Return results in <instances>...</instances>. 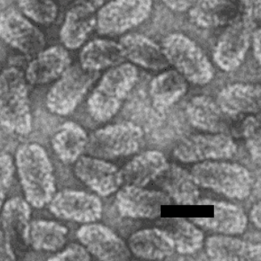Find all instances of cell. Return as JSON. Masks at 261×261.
I'll use <instances>...</instances> for the list:
<instances>
[{
	"label": "cell",
	"mask_w": 261,
	"mask_h": 261,
	"mask_svg": "<svg viewBox=\"0 0 261 261\" xmlns=\"http://www.w3.org/2000/svg\"><path fill=\"white\" fill-rule=\"evenodd\" d=\"M15 166L24 197L31 206L41 209L56 192L54 167L45 148L38 143L18 148Z\"/></svg>",
	"instance_id": "1"
},
{
	"label": "cell",
	"mask_w": 261,
	"mask_h": 261,
	"mask_svg": "<svg viewBox=\"0 0 261 261\" xmlns=\"http://www.w3.org/2000/svg\"><path fill=\"white\" fill-rule=\"evenodd\" d=\"M0 125L21 136H27L32 130L27 80L23 72L14 67L0 73Z\"/></svg>",
	"instance_id": "2"
},
{
	"label": "cell",
	"mask_w": 261,
	"mask_h": 261,
	"mask_svg": "<svg viewBox=\"0 0 261 261\" xmlns=\"http://www.w3.org/2000/svg\"><path fill=\"white\" fill-rule=\"evenodd\" d=\"M138 80V70L130 63H121L104 74L87 100L94 120L106 122L120 110Z\"/></svg>",
	"instance_id": "3"
},
{
	"label": "cell",
	"mask_w": 261,
	"mask_h": 261,
	"mask_svg": "<svg viewBox=\"0 0 261 261\" xmlns=\"http://www.w3.org/2000/svg\"><path fill=\"white\" fill-rule=\"evenodd\" d=\"M162 50L169 62L187 81L203 86L212 81L214 69L206 55L191 38L180 33L165 37Z\"/></svg>",
	"instance_id": "4"
},
{
	"label": "cell",
	"mask_w": 261,
	"mask_h": 261,
	"mask_svg": "<svg viewBox=\"0 0 261 261\" xmlns=\"http://www.w3.org/2000/svg\"><path fill=\"white\" fill-rule=\"evenodd\" d=\"M197 185L223 194L233 199H245L251 193V174L247 169L226 162H203L192 169Z\"/></svg>",
	"instance_id": "5"
},
{
	"label": "cell",
	"mask_w": 261,
	"mask_h": 261,
	"mask_svg": "<svg viewBox=\"0 0 261 261\" xmlns=\"http://www.w3.org/2000/svg\"><path fill=\"white\" fill-rule=\"evenodd\" d=\"M98 76L99 72L84 69L80 64L69 66L46 94L49 111L59 116L72 113Z\"/></svg>",
	"instance_id": "6"
},
{
	"label": "cell",
	"mask_w": 261,
	"mask_h": 261,
	"mask_svg": "<svg viewBox=\"0 0 261 261\" xmlns=\"http://www.w3.org/2000/svg\"><path fill=\"white\" fill-rule=\"evenodd\" d=\"M142 132L130 123L111 124L95 130L90 137L86 151L99 158H115L137 151Z\"/></svg>",
	"instance_id": "7"
},
{
	"label": "cell",
	"mask_w": 261,
	"mask_h": 261,
	"mask_svg": "<svg viewBox=\"0 0 261 261\" xmlns=\"http://www.w3.org/2000/svg\"><path fill=\"white\" fill-rule=\"evenodd\" d=\"M152 7V0H112L97 12V30L102 35L125 33L146 21Z\"/></svg>",
	"instance_id": "8"
},
{
	"label": "cell",
	"mask_w": 261,
	"mask_h": 261,
	"mask_svg": "<svg viewBox=\"0 0 261 261\" xmlns=\"http://www.w3.org/2000/svg\"><path fill=\"white\" fill-rule=\"evenodd\" d=\"M258 27L243 15L227 25L213 50V60L220 69L230 72L240 67L251 46L252 32Z\"/></svg>",
	"instance_id": "9"
},
{
	"label": "cell",
	"mask_w": 261,
	"mask_h": 261,
	"mask_svg": "<svg viewBox=\"0 0 261 261\" xmlns=\"http://www.w3.org/2000/svg\"><path fill=\"white\" fill-rule=\"evenodd\" d=\"M0 38L28 56L38 55L45 46L41 31L14 9L0 13Z\"/></svg>",
	"instance_id": "10"
},
{
	"label": "cell",
	"mask_w": 261,
	"mask_h": 261,
	"mask_svg": "<svg viewBox=\"0 0 261 261\" xmlns=\"http://www.w3.org/2000/svg\"><path fill=\"white\" fill-rule=\"evenodd\" d=\"M48 204L55 216L79 223L95 222L101 218L103 210L98 196L74 189L55 194Z\"/></svg>",
	"instance_id": "11"
},
{
	"label": "cell",
	"mask_w": 261,
	"mask_h": 261,
	"mask_svg": "<svg viewBox=\"0 0 261 261\" xmlns=\"http://www.w3.org/2000/svg\"><path fill=\"white\" fill-rule=\"evenodd\" d=\"M233 140L225 134H197L186 138L174 150V155L185 163L231 158L237 153Z\"/></svg>",
	"instance_id": "12"
},
{
	"label": "cell",
	"mask_w": 261,
	"mask_h": 261,
	"mask_svg": "<svg viewBox=\"0 0 261 261\" xmlns=\"http://www.w3.org/2000/svg\"><path fill=\"white\" fill-rule=\"evenodd\" d=\"M103 0H77L66 14L60 38L66 48L77 49L84 45L96 27L97 11Z\"/></svg>",
	"instance_id": "13"
},
{
	"label": "cell",
	"mask_w": 261,
	"mask_h": 261,
	"mask_svg": "<svg viewBox=\"0 0 261 261\" xmlns=\"http://www.w3.org/2000/svg\"><path fill=\"white\" fill-rule=\"evenodd\" d=\"M172 203L165 192L128 185L117 194L116 204L122 216L134 219H155L161 215L162 207Z\"/></svg>",
	"instance_id": "14"
},
{
	"label": "cell",
	"mask_w": 261,
	"mask_h": 261,
	"mask_svg": "<svg viewBox=\"0 0 261 261\" xmlns=\"http://www.w3.org/2000/svg\"><path fill=\"white\" fill-rule=\"evenodd\" d=\"M76 237L90 254L100 260H125L130 251L117 234L100 224L88 223L80 227Z\"/></svg>",
	"instance_id": "15"
},
{
	"label": "cell",
	"mask_w": 261,
	"mask_h": 261,
	"mask_svg": "<svg viewBox=\"0 0 261 261\" xmlns=\"http://www.w3.org/2000/svg\"><path fill=\"white\" fill-rule=\"evenodd\" d=\"M75 163L76 177L99 196L112 195L124 181L120 170L103 158L81 155Z\"/></svg>",
	"instance_id": "16"
},
{
	"label": "cell",
	"mask_w": 261,
	"mask_h": 261,
	"mask_svg": "<svg viewBox=\"0 0 261 261\" xmlns=\"http://www.w3.org/2000/svg\"><path fill=\"white\" fill-rule=\"evenodd\" d=\"M31 218V205L21 196L7 200L1 208L2 230L15 257L30 246Z\"/></svg>",
	"instance_id": "17"
},
{
	"label": "cell",
	"mask_w": 261,
	"mask_h": 261,
	"mask_svg": "<svg viewBox=\"0 0 261 261\" xmlns=\"http://www.w3.org/2000/svg\"><path fill=\"white\" fill-rule=\"evenodd\" d=\"M70 62V56L64 47L55 45L44 49L29 63L25 79L34 86L48 84L62 76Z\"/></svg>",
	"instance_id": "18"
},
{
	"label": "cell",
	"mask_w": 261,
	"mask_h": 261,
	"mask_svg": "<svg viewBox=\"0 0 261 261\" xmlns=\"http://www.w3.org/2000/svg\"><path fill=\"white\" fill-rule=\"evenodd\" d=\"M119 44L125 59L142 68L160 70L170 65L161 46L144 35H125Z\"/></svg>",
	"instance_id": "19"
},
{
	"label": "cell",
	"mask_w": 261,
	"mask_h": 261,
	"mask_svg": "<svg viewBox=\"0 0 261 261\" xmlns=\"http://www.w3.org/2000/svg\"><path fill=\"white\" fill-rule=\"evenodd\" d=\"M166 195L181 205H193L198 202L199 189L192 174L176 165H168L155 179Z\"/></svg>",
	"instance_id": "20"
},
{
	"label": "cell",
	"mask_w": 261,
	"mask_h": 261,
	"mask_svg": "<svg viewBox=\"0 0 261 261\" xmlns=\"http://www.w3.org/2000/svg\"><path fill=\"white\" fill-rule=\"evenodd\" d=\"M260 86L233 84L220 91L217 103L227 116L257 113L260 109Z\"/></svg>",
	"instance_id": "21"
},
{
	"label": "cell",
	"mask_w": 261,
	"mask_h": 261,
	"mask_svg": "<svg viewBox=\"0 0 261 261\" xmlns=\"http://www.w3.org/2000/svg\"><path fill=\"white\" fill-rule=\"evenodd\" d=\"M213 207V217H198L190 220L195 225L225 234H242L247 226V218L240 207L207 200Z\"/></svg>",
	"instance_id": "22"
},
{
	"label": "cell",
	"mask_w": 261,
	"mask_h": 261,
	"mask_svg": "<svg viewBox=\"0 0 261 261\" xmlns=\"http://www.w3.org/2000/svg\"><path fill=\"white\" fill-rule=\"evenodd\" d=\"M238 16L237 7L230 0H196L189 10V18L197 27H221Z\"/></svg>",
	"instance_id": "23"
},
{
	"label": "cell",
	"mask_w": 261,
	"mask_h": 261,
	"mask_svg": "<svg viewBox=\"0 0 261 261\" xmlns=\"http://www.w3.org/2000/svg\"><path fill=\"white\" fill-rule=\"evenodd\" d=\"M206 252L211 259L220 261H253L261 258L259 244L247 243L234 237L215 236L205 243Z\"/></svg>",
	"instance_id": "24"
},
{
	"label": "cell",
	"mask_w": 261,
	"mask_h": 261,
	"mask_svg": "<svg viewBox=\"0 0 261 261\" xmlns=\"http://www.w3.org/2000/svg\"><path fill=\"white\" fill-rule=\"evenodd\" d=\"M129 250L139 258L165 259L175 251L172 240L158 228L137 231L129 238Z\"/></svg>",
	"instance_id": "25"
},
{
	"label": "cell",
	"mask_w": 261,
	"mask_h": 261,
	"mask_svg": "<svg viewBox=\"0 0 261 261\" xmlns=\"http://www.w3.org/2000/svg\"><path fill=\"white\" fill-rule=\"evenodd\" d=\"M124 59L119 43L102 38L87 43L79 55L80 65L84 69L97 72L119 65Z\"/></svg>",
	"instance_id": "26"
},
{
	"label": "cell",
	"mask_w": 261,
	"mask_h": 261,
	"mask_svg": "<svg viewBox=\"0 0 261 261\" xmlns=\"http://www.w3.org/2000/svg\"><path fill=\"white\" fill-rule=\"evenodd\" d=\"M187 114L190 123L201 130L222 133L228 127L227 114L209 96L194 97L188 103Z\"/></svg>",
	"instance_id": "27"
},
{
	"label": "cell",
	"mask_w": 261,
	"mask_h": 261,
	"mask_svg": "<svg viewBox=\"0 0 261 261\" xmlns=\"http://www.w3.org/2000/svg\"><path fill=\"white\" fill-rule=\"evenodd\" d=\"M167 165L166 158L161 152L151 150L135 156L121 172L128 185L141 188L155 180Z\"/></svg>",
	"instance_id": "28"
},
{
	"label": "cell",
	"mask_w": 261,
	"mask_h": 261,
	"mask_svg": "<svg viewBox=\"0 0 261 261\" xmlns=\"http://www.w3.org/2000/svg\"><path fill=\"white\" fill-rule=\"evenodd\" d=\"M87 142L86 130L74 122H66L55 133L51 144L61 161L73 164L86 151Z\"/></svg>",
	"instance_id": "29"
},
{
	"label": "cell",
	"mask_w": 261,
	"mask_h": 261,
	"mask_svg": "<svg viewBox=\"0 0 261 261\" xmlns=\"http://www.w3.org/2000/svg\"><path fill=\"white\" fill-rule=\"evenodd\" d=\"M158 224L159 228L170 237L174 249L180 254H193L203 246V232L189 220L171 218Z\"/></svg>",
	"instance_id": "30"
},
{
	"label": "cell",
	"mask_w": 261,
	"mask_h": 261,
	"mask_svg": "<svg viewBox=\"0 0 261 261\" xmlns=\"http://www.w3.org/2000/svg\"><path fill=\"white\" fill-rule=\"evenodd\" d=\"M188 90L185 77L177 70L159 74L150 84V96L158 110H165L184 96Z\"/></svg>",
	"instance_id": "31"
},
{
	"label": "cell",
	"mask_w": 261,
	"mask_h": 261,
	"mask_svg": "<svg viewBox=\"0 0 261 261\" xmlns=\"http://www.w3.org/2000/svg\"><path fill=\"white\" fill-rule=\"evenodd\" d=\"M68 234V228L56 221L32 220L29 230V245L37 251H57L65 245Z\"/></svg>",
	"instance_id": "32"
},
{
	"label": "cell",
	"mask_w": 261,
	"mask_h": 261,
	"mask_svg": "<svg viewBox=\"0 0 261 261\" xmlns=\"http://www.w3.org/2000/svg\"><path fill=\"white\" fill-rule=\"evenodd\" d=\"M22 13L40 24H50L55 21L58 7L53 0H18Z\"/></svg>",
	"instance_id": "33"
},
{
	"label": "cell",
	"mask_w": 261,
	"mask_h": 261,
	"mask_svg": "<svg viewBox=\"0 0 261 261\" xmlns=\"http://www.w3.org/2000/svg\"><path fill=\"white\" fill-rule=\"evenodd\" d=\"M244 134L246 138V144L253 161L259 165L260 164V129H259V122L255 117H248L246 120L244 121Z\"/></svg>",
	"instance_id": "34"
},
{
	"label": "cell",
	"mask_w": 261,
	"mask_h": 261,
	"mask_svg": "<svg viewBox=\"0 0 261 261\" xmlns=\"http://www.w3.org/2000/svg\"><path fill=\"white\" fill-rule=\"evenodd\" d=\"M14 171L15 165L12 156L7 152L0 151V210L5 203L7 193L9 192Z\"/></svg>",
	"instance_id": "35"
},
{
	"label": "cell",
	"mask_w": 261,
	"mask_h": 261,
	"mask_svg": "<svg viewBox=\"0 0 261 261\" xmlns=\"http://www.w3.org/2000/svg\"><path fill=\"white\" fill-rule=\"evenodd\" d=\"M91 255L85 246L71 244L63 250L51 256L48 260H91Z\"/></svg>",
	"instance_id": "36"
},
{
	"label": "cell",
	"mask_w": 261,
	"mask_h": 261,
	"mask_svg": "<svg viewBox=\"0 0 261 261\" xmlns=\"http://www.w3.org/2000/svg\"><path fill=\"white\" fill-rule=\"evenodd\" d=\"M241 5L243 16L255 26H258L261 18V0H241Z\"/></svg>",
	"instance_id": "37"
},
{
	"label": "cell",
	"mask_w": 261,
	"mask_h": 261,
	"mask_svg": "<svg viewBox=\"0 0 261 261\" xmlns=\"http://www.w3.org/2000/svg\"><path fill=\"white\" fill-rule=\"evenodd\" d=\"M16 257L7 243L2 228H0V260H14Z\"/></svg>",
	"instance_id": "38"
},
{
	"label": "cell",
	"mask_w": 261,
	"mask_h": 261,
	"mask_svg": "<svg viewBox=\"0 0 261 261\" xmlns=\"http://www.w3.org/2000/svg\"><path fill=\"white\" fill-rule=\"evenodd\" d=\"M166 7L175 12H185L189 10L194 3V0H163Z\"/></svg>",
	"instance_id": "39"
},
{
	"label": "cell",
	"mask_w": 261,
	"mask_h": 261,
	"mask_svg": "<svg viewBox=\"0 0 261 261\" xmlns=\"http://www.w3.org/2000/svg\"><path fill=\"white\" fill-rule=\"evenodd\" d=\"M260 38V29H259V27L256 28L252 32V35H251V44L252 45V50H253L255 60L257 61L258 64H260L261 62Z\"/></svg>",
	"instance_id": "40"
},
{
	"label": "cell",
	"mask_w": 261,
	"mask_h": 261,
	"mask_svg": "<svg viewBox=\"0 0 261 261\" xmlns=\"http://www.w3.org/2000/svg\"><path fill=\"white\" fill-rule=\"evenodd\" d=\"M260 211V203H257V204H255L251 212V220L255 224V226L258 228L261 227Z\"/></svg>",
	"instance_id": "41"
}]
</instances>
